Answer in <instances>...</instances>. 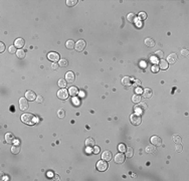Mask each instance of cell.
I'll return each instance as SVG.
<instances>
[{"label": "cell", "instance_id": "obj_1", "mask_svg": "<svg viewBox=\"0 0 189 181\" xmlns=\"http://www.w3.org/2000/svg\"><path fill=\"white\" fill-rule=\"evenodd\" d=\"M21 121L26 125H33L34 124V116L31 114H23L21 116Z\"/></svg>", "mask_w": 189, "mask_h": 181}, {"label": "cell", "instance_id": "obj_2", "mask_svg": "<svg viewBox=\"0 0 189 181\" xmlns=\"http://www.w3.org/2000/svg\"><path fill=\"white\" fill-rule=\"evenodd\" d=\"M130 119H131V123L133 125H136V126L140 125V124H141V122H142V117H141V115L138 114V113H134L133 115H131Z\"/></svg>", "mask_w": 189, "mask_h": 181}, {"label": "cell", "instance_id": "obj_3", "mask_svg": "<svg viewBox=\"0 0 189 181\" xmlns=\"http://www.w3.org/2000/svg\"><path fill=\"white\" fill-rule=\"evenodd\" d=\"M97 169L99 170L100 172L106 171L108 169V163H107V161L103 160V159L101 161H98L97 162Z\"/></svg>", "mask_w": 189, "mask_h": 181}, {"label": "cell", "instance_id": "obj_4", "mask_svg": "<svg viewBox=\"0 0 189 181\" xmlns=\"http://www.w3.org/2000/svg\"><path fill=\"white\" fill-rule=\"evenodd\" d=\"M84 47H86V41L83 40V39H80L77 42H76V45H75V48L76 51H83Z\"/></svg>", "mask_w": 189, "mask_h": 181}, {"label": "cell", "instance_id": "obj_5", "mask_svg": "<svg viewBox=\"0 0 189 181\" xmlns=\"http://www.w3.org/2000/svg\"><path fill=\"white\" fill-rule=\"evenodd\" d=\"M69 92L66 91L65 89H60L58 92H57V97H58V99H60V100H66L69 98Z\"/></svg>", "mask_w": 189, "mask_h": 181}, {"label": "cell", "instance_id": "obj_6", "mask_svg": "<svg viewBox=\"0 0 189 181\" xmlns=\"http://www.w3.org/2000/svg\"><path fill=\"white\" fill-rule=\"evenodd\" d=\"M19 106H20V110H21V111H25V110H27L28 107H29L27 99L21 98V99L19 100Z\"/></svg>", "mask_w": 189, "mask_h": 181}, {"label": "cell", "instance_id": "obj_7", "mask_svg": "<svg viewBox=\"0 0 189 181\" xmlns=\"http://www.w3.org/2000/svg\"><path fill=\"white\" fill-rule=\"evenodd\" d=\"M65 80H66V83H75V80H76V76H75V73L72 72H68L65 74Z\"/></svg>", "mask_w": 189, "mask_h": 181}, {"label": "cell", "instance_id": "obj_8", "mask_svg": "<svg viewBox=\"0 0 189 181\" xmlns=\"http://www.w3.org/2000/svg\"><path fill=\"white\" fill-rule=\"evenodd\" d=\"M125 158H126V156L122 152L118 153L117 155L115 156V162H116V163H118V164H122V163H124V162H125Z\"/></svg>", "mask_w": 189, "mask_h": 181}, {"label": "cell", "instance_id": "obj_9", "mask_svg": "<svg viewBox=\"0 0 189 181\" xmlns=\"http://www.w3.org/2000/svg\"><path fill=\"white\" fill-rule=\"evenodd\" d=\"M47 58L53 62H56L57 60H59L60 58H59V54L57 52H49L47 54Z\"/></svg>", "mask_w": 189, "mask_h": 181}, {"label": "cell", "instance_id": "obj_10", "mask_svg": "<svg viewBox=\"0 0 189 181\" xmlns=\"http://www.w3.org/2000/svg\"><path fill=\"white\" fill-rule=\"evenodd\" d=\"M112 157H113V154L111 151H105L103 152V155H102V159L105 160V161H111L112 160Z\"/></svg>", "mask_w": 189, "mask_h": 181}, {"label": "cell", "instance_id": "obj_11", "mask_svg": "<svg viewBox=\"0 0 189 181\" xmlns=\"http://www.w3.org/2000/svg\"><path fill=\"white\" fill-rule=\"evenodd\" d=\"M25 98L28 100V101H34V100H36V95H35V93L32 92V91H27L25 93Z\"/></svg>", "mask_w": 189, "mask_h": 181}, {"label": "cell", "instance_id": "obj_12", "mask_svg": "<svg viewBox=\"0 0 189 181\" xmlns=\"http://www.w3.org/2000/svg\"><path fill=\"white\" fill-rule=\"evenodd\" d=\"M151 144L154 146H159L161 144V138L159 136H153L151 137Z\"/></svg>", "mask_w": 189, "mask_h": 181}, {"label": "cell", "instance_id": "obj_13", "mask_svg": "<svg viewBox=\"0 0 189 181\" xmlns=\"http://www.w3.org/2000/svg\"><path fill=\"white\" fill-rule=\"evenodd\" d=\"M176 60H177V54H176V53H171V54L168 55L166 61L169 62V64H175Z\"/></svg>", "mask_w": 189, "mask_h": 181}, {"label": "cell", "instance_id": "obj_14", "mask_svg": "<svg viewBox=\"0 0 189 181\" xmlns=\"http://www.w3.org/2000/svg\"><path fill=\"white\" fill-rule=\"evenodd\" d=\"M5 140H6V143L11 144V143L14 142V135L11 134V133H6L5 134Z\"/></svg>", "mask_w": 189, "mask_h": 181}, {"label": "cell", "instance_id": "obj_15", "mask_svg": "<svg viewBox=\"0 0 189 181\" xmlns=\"http://www.w3.org/2000/svg\"><path fill=\"white\" fill-rule=\"evenodd\" d=\"M24 39L23 38H17L15 41H14V45L16 46V47H18V48H22L23 46H24Z\"/></svg>", "mask_w": 189, "mask_h": 181}, {"label": "cell", "instance_id": "obj_16", "mask_svg": "<svg viewBox=\"0 0 189 181\" xmlns=\"http://www.w3.org/2000/svg\"><path fill=\"white\" fill-rule=\"evenodd\" d=\"M146 109H147V105H146L145 103H143V104H139L138 106H136V108H135V110L138 112V113H142V112L145 111Z\"/></svg>", "mask_w": 189, "mask_h": 181}, {"label": "cell", "instance_id": "obj_17", "mask_svg": "<svg viewBox=\"0 0 189 181\" xmlns=\"http://www.w3.org/2000/svg\"><path fill=\"white\" fill-rule=\"evenodd\" d=\"M158 66H159V68H161V70H167L168 68V62L166 60H164V59H161L159 65H158Z\"/></svg>", "mask_w": 189, "mask_h": 181}, {"label": "cell", "instance_id": "obj_18", "mask_svg": "<svg viewBox=\"0 0 189 181\" xmlns=\"http://www.w3.org/2000/svg\"><path fill=\"white\" fill-rule=\"evenodd\" d=\"M126 155H127V157L128 158H131L132 156H133V154H134V150H133V147H131V146H128V147H126Z\"/></svg>", "mask_w": 189, "mask_h": 181}, {"label": "cell", "instance_id": "obj_19", "mask_svg": "<svg viewBox=\"0 0 189 181\" xmlns=\"http://www.w3.org/2000/svg\"><path fill=\"white\" fill-rule=\"evenodd\" d=\"M86 146L88 148H93L95 146V140L93 138H88L86 140Z\"/></svg>", "mask_w": 189, "mask_h": 181}, {"label": "cell", "instance_id": "obj_20", "mask_svg": "<svg viewBox=\"0 0 189 181\" xmlns=\"http://www.w3.org/2000/svg\"><path fill=\"white\" fill-rule=\"evenodd\" d=\"M152 95H153V93H152V91L150 89H146L143 92V97L146 99H150L152 97Z\"/></svg>", "mask_w": 189, "mask_h": 181}, {"label": "cell", "instance_id": "obj_21", "mask_svg": "<svg viewBox=\"0 0 189 181\" xmlns=\"http://www.w3.org/2000/svg\"><path fill=\"white\" fill-rule=\"evenodd\" d=\"M69 94H70V96H77V94H78L77 88H76V87H70V90H69Z\"/></svg>", "mask_w": 189, "mask_h": 181}, {"label": "cell", "instance_id": "obj_22", "mask_svg": "<svg viewBox=\"0 0 189 181\" xmlns=\"http://www.w3.org/2000/svg\"><path fill=\"white\" fill-rule=\"evenodd\" d=\"M145 43H146V45L149 46V47L155 46V41H154V39H152V38H146L145 39Z\"/></svg>", "mask_w": 189, "mask_h": 181}, {"label": "cell", "instance_id": "obj_23", "mask_svg": "<svg viewBox=\"0 0 189 181\" xmlns=\"http://www.w3.org/2000/svg\"><path fill=\"white\" fill-rule=\"evenodd\" d=\"M132 101H133V103H135V104H139L140 102H141V95H139V94L134 95L132 97Z\"/></svg>", "mask_w": 189, "mask_h": 181}, {"label": "cell", "instance_id": "obj_24", "mask_svg": "<svg viewBox=\"0 0 189 181\" xmlns=\"http://www.w3.org/2000/svg\"><path fill=\"white\" fill-rule=\"evenodd\" d=\"M25 51H23V49H19V51H16V57L18 58H25Z\"/></svg>", "mask_w": 189, "mask_h": 181}, {"label": "cell", "instance_id": "obj_25", "mask_svg": "<svg viewBox=\"0 0 189 181\" xmlns=\"http://www.w3.org/2000/svg\"><path fill=\"white\" fill-rule=\"evenodd\" d=\"M122 83H123V85L124 86H131L132 85V83H131V78H129V77H125V78H123V80H122Z\"/></svg>", "mask_w": 189, "mask_h": 181}, {"label": "cell", "instance_id": "obj_26", "mask_svg": "<svg viewBox=\"0 0 189 181\" xmlns=\"http://www.w3.org/2000/svg\"><path fill=\"white\" fill-rule=\"evenodd\" d=\"M11 152L13 154H18L20 152V146L19 145H13L11 147Z\"/></svg>", "mask_w": 189, "mask_h": 181}, {"label": "cell", "instance_id": "obj_27", "mask_svg": "<svg viewBox=\"0 0 189 181\" xmlns=\"http://www.w3.org/2000/svg\"><path fill=\"white\" fill-rule=\"evenodd\" d=\"M172 140L176 143V144H180L181 141H182L181 137H180L179 135H177V134H175V135H173V136H172Z\"/></svg>", "mask_w": 189, "mask_h": 181}, {"label": "cell", "instance_id": "obj_28", "mask_svg": "<svg viewBox=\"0 0 189 181\" xmlns=\"http://www.w3.org/2000/svg\"><path fill=\"white\" fill-rule=\"evenodd\" d=\"M75 42L74 41H72L71 39L70 40H68V41H66V43H65V46H66V48H68V49H72V48H74L75 47Z\"/></svg>", "mask_w": 189, "mask_h": 181}, {"label": "cell", "instance_id": "obj_29", "mask_svg": "<svg viewBox=\"0 0 189 181\" xmlns=\"http://www.w3.org/2000/svg\"><path fill=\"white\" fill-rule=\"evenodd\" d=\"M59 66H63V67H66L68 66V65H69V62H68V60H66L65 58H62V59H59Z\"/></svg>", "mask_w": 189, "mask_h": 181}, {"label": "cell", "instance_id": "obj_30", "mask_svg": "<svg viewBox=\"0 0 189 181\" xmlns=\"http://www.w3.org/2000/svg\"><path fill=\"white\" fill-rule=\"evenodd\" d=\"M135 18H136V16H135V14H134V13H129L127 15V19H128V21H130V22H135Z\"/></svg>", "mask_w": 189, "mask_h": 181}, {"label": "cell", "instance_id": "obj_31", "mask_svg": "<svg viewBox=\"0 0 189 181\" xmlns=\"http://www.w3.org/2000/svg\"><path fill=\"white\" fill-rule=\"evenodd\" d=\"M66 84H68V83H66V80H63V79H60V80H58V86H59L62 89H64V88H65Z\"/></svg>", "mask_w": 189, "mask_h": 181}, {"label": "cell", "instance_id": "obj_32", "mask_svg": "<svg viewBox=\"0 0 189 181\" xmlns=\"http://www.w3.org/2000/svg\"><path fill=\"white\" fill-rule=\"evenodd\" d=\"M78 1L77 0H66V5L68 6H75V5H77V3Z\"/></svg>", "mask_w": 189, "mask_h": 181}, {"label": "cell", "instance_id": "obj_33", "mask_svg": "<svg viewBox=\"0 0 189 181\" xmlns=\"http://www.w3.org/2000/svg\"><path fill=\"white\" fill-rule=\"evenodd\" d=\"M155 57L158 58H160V59H162L164 58V52L162 51H157L155 52Z\"/></svg>", "mask_w": 189, "mask_h": 181}, {"label": "cell", "instance_id": "obj_34", "mask_svg": "<svg viewBox=\"0 0 189 181\" xmlns=\"http://www.w3.org/2000/svg\"><path fill=\"white\" fill-rule=\"evenodd\" d=\"M154 151H155V147L154 146L150 145L148 147H146V152H147V153H153Z\"/></svg>", "mask_w": 189, "mask_h": 181}, {"label": "cell", "instance_id": "obj_35", "mask_svg": "<svg viewBox=\"0 0 189 181\" xmlns=\"http://www.w3.org/2000/svg\"><path fill=\"white\" fill-rule=\"evenodd\" d=\"M8 51H9V52L10 53H15L17 51H16V46L15 45H10L9 47H8Z\"/></svg>", "mask_w": 189, "mask_h": 181}, {"label": "cell", "instance_id": "obj_36", "mask_svg": "<svg viewBox=\"0 0 189 181\" xmlns=\"http://www.w3.org/2000/svg\"><path fill=\"white\" fill-rule=\"evenodd\" d=\"M175 151L178 152V153H180V152L183 151V147H182L180 144H177V145L175 146Z\"/></svg>", "mask_w": 189, "mask_h": 181}, {"label": "cell", "instance_id": "obj_37", "mask_svg": "<svg viewBox=\"0 0 189 181\" xmlns=\"http://www.w3.org/2000/svg\"><path fill=\"white\" fill-rule=\"evenodd\" d=\"M64 116H65V112H64V110L59 109V110H58V117H59V118H64Z\"/></svg>", "mask_w": 189, "mask_h": 181}, {"label": "cell", "instance_id": "obj_38", "mask_svg": "<svg viewBox=\"0 0 189 181\" xmlns=\"http://www.w3.org/2000/svg\"><path fill=\"white\" fill-rule=\"evenodd\" d=\"M151 71L153 72H159V66H158L157 65H154L153 66H151Z\"/></svg>", "mask_w": 189, "mask_h": 181}, {"label": "cell", "instance_id": "obj_39", "mask_svg": "<svg viewBox=\"0 0 189 181\" xmlns=\"http://www.w3.org/2000/svg\"><path fill=\"white\" fill-rule=\"evenodd\" d=\"M139 17L141 18L142 20H144V19H146V18H147V14H146V12H140V13H139Z\"/></svg>", "mask_w": 189, "mask_h": 181}, {"label": "cell", "instance_id": "obj_40", "mask_svg": "<svg viewBox=\"0 0 189 181\" xmlns=\"http://www.w3.org/2000/svg\"><path fill=\"white\" fill-rule=\"evenodd\" d=\"M118 148H119L120 152H125V151H126V146H125L124 144H120V145L118 146Z\"/></svg>", "mask_w": 189, "mask_h": 181}, {"label": "cell", "instance_id": "obj_41", "mask_svg": "<svg viewBox=\"0 0 189 181\" xmlns=\"http://www.w3.org/2000/svg\"><path fill=\"white\" fill-rule=\"evenodd\" d=\"M93 152L95 153V154H99L100 153V147H98V146H94L93 147Z\"/></svg>", "mask_w": 189, "mask_h": 181}, {"label": "cell", "instance_id": "obj_42", "mask_svg": "<svg viewBox=\"0 0 189 181\" xmlns=\"http://www.w3.org/2000/svg\"><path fill=\"white\" fill-rule=\"evenodd\" d=\"M5 51V44L4 42H0V52H3Z\"/></svg>", "mask_w": 189, "mask_h": 181}, {"label": "cell", "instance_id": "obj_43", "mask_svg": "<svg viewBox=\"0 0 189 181\" xmlns=\"http://www.w3.org/2000/svg\"><path fill=\"white\" fill-rule=\"evenodd\" d=\"M37 103H39V104H41L42 102H43V98H42V96H38L37 98H36V100H35Z\"/></svg>", "mask_w": 189, "mask_h": 181}, {"label": "cell", "instance_id": "obj_44", "mask_svg": "<svg viewBox=\"0 0 189 181\" xmlns=\"http://www.w3.org/2000/svg\"><path fill=\"white\" fill-rule=\"evenodd\" d=\"M141 82H140V80H135V86L137 87V88H140L141 87Z\"/></svg>", "mask_w": 189, "mask_h": 181}, {"label": "cell", "instance_id": "obj_45", "mask_svg": "<svg viewBox=\"0 0 189 181\" xmlns=\"http://www.w3.org/2000/svg\"><path fill=\"white\" fill-rule=\"evenodd\" d=\"M181 54L183 55V57H187V55H188V51H186V49H183V51H181Z\"/></svg>", "mask_w": 189, "mask_h": 181}, {"label": "cell", "instance_id": "obj_46", "mask_svg": "<svg viewBox=\"0 0 189 181\" xmlns=\"http://www.w3.org/2000/svg\"><path fill=\"white\" fill-rule=\"evenodd\" d=\"M51 66H52V68H53V70H57V68H58V66H59V65H57L56 62H53Z\"/></svg>", "mask_w": 189, "mask_h": 181}, {"label": "cell", "instance_id": "obj_47", "mask_svg": "<svg viewBox=\"0 0 189 181\" xmlns=\"http://www.w3.org/2000/svg\"><path fill=\"white\" fill-rule=\"evenodd\" d=\"M141 93H142V90L140 89V88H137V94H139V95H140Z\"/></svg>", "mask_w": 189, "mask_h": 181}, {"label": "cell", "instance_id": "obj_48", "mask_svg": "<svg viewBox=\"0 0 189 181\" xmlns=\"http://www.w3.org/2000/svg\"><path fill=\"white\" fill-rule=\"evenodd\" d=\"M56 180H59V176L58 175H56Z\"/></svg>", "mask_w": 189, "mask_h": 181}]
</instances>
